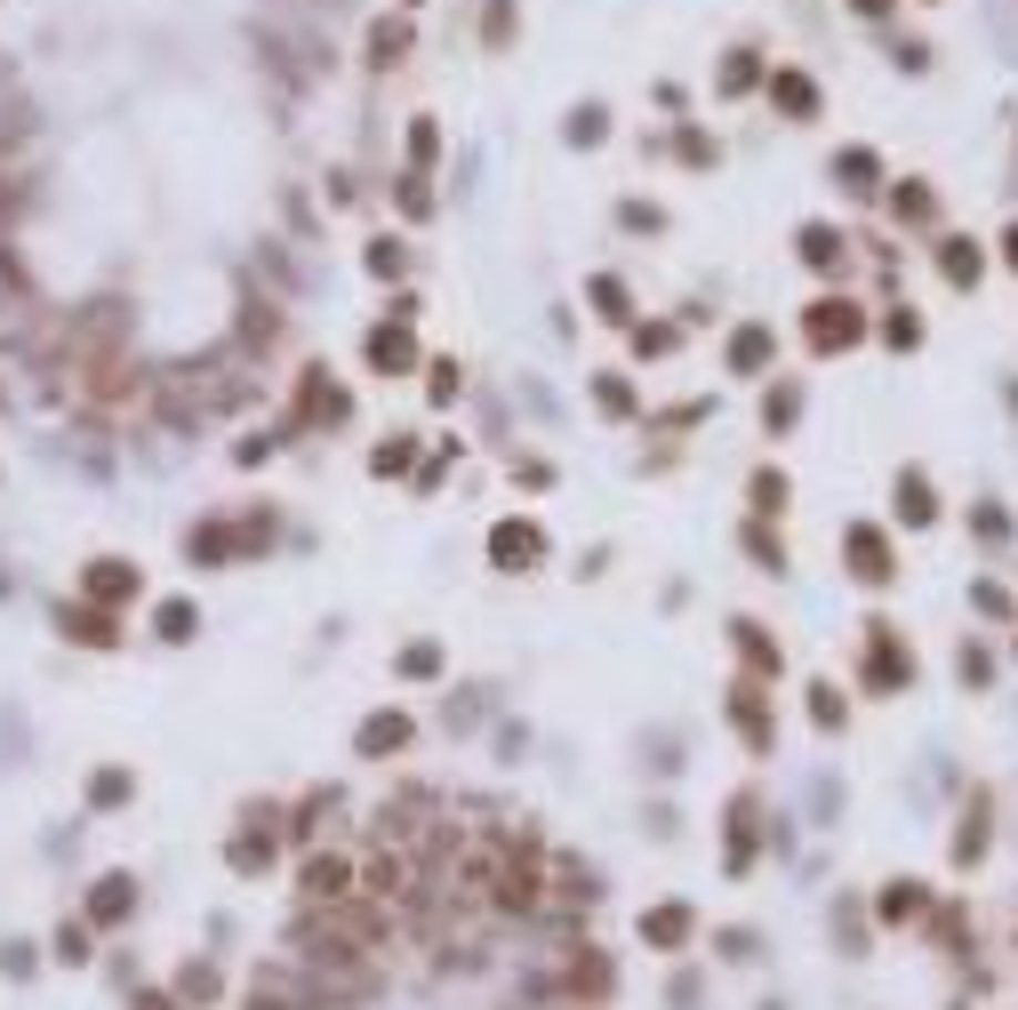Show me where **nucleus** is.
Listing matches in <instances>:
<instances>
[{"instance_id":"nucleus-1","label":"nucleus","mask_w":1018,"mask_h":1010,"mask_svg":"<svg viewBox=\"0 0 1018 1010\" xmlns=\"http://www.w3.org/2000/svg\"><path fill=\"white\" fill-rule=\"evenodd\" d=\"M858 337H866V321H858L851 297H819V306H810V346H819V353L858 346Z\"/></svg>"},{"instance_id":"nucleus-2","label":"nucleus","mask_w":1018,"mask_h":1010,"mask_svg":"<svg viewBox=\"0 0 1018 1010\" xmlns=\"http://www.w3.org/2000/svg\"><path fill=\"white\" fill-rule=\"evenodd\" d=\"M346 883H353V874H346V858H313V866H305V898H313V906L346 898Z\"/></svg>"},{"instance_id":"nucleus-3","label":"nucleus","mask_w":1018,"mask_h":1010,"mask_svg":"<svg viewBox=\"0 0 1018 1010\" xmlns=\"http://www.w3.org/2000/svg\"><path fill=\"white\" fill-rule=\"evenodd\" d=\"M89 594L96 601H128V594H137V569H128V561H89Z\"/></svg>"},{"instance_id":"nucleus-4","label":"nucleus","mask_w":1018,"mask_h":1010,"mask_svg":"<svg viewBox=\"0 0 1018 1010\" xmlns=\"http://www.w3.org/2000/svg\"><path fill=\"white\" fill-rule=\"evenodd\" d=\"M851 554H858V578L866 586L891 578V546H882V529H851Z\"/></svg>"},{"instance_id":"nucleus-5","label":"nucleus","mask_w":1018,"mask_h":1010,"mask_svg":"<svg viewBox=\"0 0 1018 1010\" xmlns=\"http://www.w3.org/2000/svg\"><path fill=\"white\" fill-rule=\"evenodd\" d=\"M770 96H778V105H786L794 121H810V113H819V89H810L802 73H770Z\"/></svg>"},{"instance_id":"nucleus-6","label":"nucleus","mask_w":1018,"mask_h":1010,"mask_svg":"<svg viewBox=\"0 0 1018 1010\" xmlns=\"http://www.w3.org/2000/svg\"><path fill=\"white\" fill-rule=\"evenodd\" d=\"M802 257L819 265V274H834V265H842V233L834 225H802Z\"/></svg>"},{"instance_id":"nucleus-7","label":"nucleus","mask_w":1018,"mask_h":1010,"mask_svg":"<svg viewBox=\"0 0 1018 1010\" xmlns=\"http://www.w3.org/2000/svg\"><path fill=\"white\" fill-rule=\"evenodd\" d=\"M401 738H410V722H401V714H369V722H361V754H393Z\"/></svg>"},{"instance_id":"nucleus-8","label":"nucleus","mask_w":1018,"mask_h":1010,"mask_svg":"<svg viewBox=\"0 0 1018 1010\" xmlns=\"http://www.w3.org/2000/svg\"><path fill=\"white\" fill-rule=\"evenodd\" d=\"M89 915H96V923H121V915H128V874H105V883H96Z\"/></svg>"},{"instance_id":"nucleus-9","label":"nucleus","mask_w":1018,"mask_h":1010,"mask_svg":"<svg viewBox=\"0 0 1018 1010\" xmlns=\"http://www.w3.org/2000/svg\"><path fill=\"white\" fill-rule=\"evenodd\" d=\"M490 554H497V561H529V554H537V529H522V522H505V529L490 537Z\"/></svg>"},{"instance_id":"nucleus-10","label":"nucleus","mask_w":1018,"mask_h":1010,"mask_svg":"<svg viewBox=\"0 0 1018 1010\" xmlns=\"http://www.w3.org/2000/svg\"><path fill=\"white\" fill-rule=\"evenodd\" d=\"M369 361H378V369H401V361H410V329H378V337H369Z\"/></svg>"},{"instance_id":"nucleus-11","label":"nucleus","mask_w":1018,"mask_h":1010,"mask_svg":"<svg viewBox=\"0 0 1018 1010\" xmlns=\"http://www.w3.org/2000/svg\"><path fill=\"white\" fill-rule=\"evenodd\" d=\"M64 626H73L89 650H105V642H113V618H105V610H64Z\"/></svg>"},{"instance_id":"nucleus-12","label":"nucleus","mask_w":1018,"mask_h":1010,"mask_svg":"<svg viewBox=\"0 0 1018 1010\" xmlns=\"http://www.w3.org/2000/svg\"><path fill=\"white\" fill-rule=\"evenodd\" d=\"M730 361H738V369H762V361H770V329H738V337H730Z\"/></svg>"},{"instance_id":"nucleus-13","label":"nucleus","mask_w":1018,"mask_h":1010,"mask_svg":"<svg viewBox=\"0 0 1018 1010\" xmlns=\"http://www.w3.org/2000/svg\"><path fill=\"white\" fill-rule=\"evenodd\" d=\"M938 265H946V281H978V249L970 241H938Z\"/></svg>"},{"instance_id":"nucleus-14","label":"nucleus","mask_w":1018,"mask_h":1010,"mask_svg":"<svg viewBox=\"0 0 1018 1010\" xmlns=\"http://www.w3.org/2000/svg\"><path fill=\"white\" fill-rule=\"evenodd\" d=\"M730 714H738V730L754 738V746H770V722H762V705H754V690H738L730 698Z\"/></svg>"},{"instance_id":"nucleus-15","label":"nucleus","mask_w":1018,"mask_h":1010,"mask_svg":"<svg viewBox=\"0 0 1018 1010\" xmlns=\"http://www.w3.org/2000/svg\"><path fill=\"white\" fill-rule=\"evenodd\" d=\"M891 209H898V217H914V225H930V217H938V200H930L923 185H898V193H891Z\"/></svg>"},{"instance_id":"nucleus-16","label":"nucleus","mask_w":1018,"mask_h":1010,"mask_svg":"<svg viewBox=\"0 0 1018 1010\" xmlns=\"http://www.w3.org/2000/svg\"><path fill=\"white\" fill-rule=\"evenodd\" d=\"M898 505H906V522H930V514H938V505H930V482H923V474H906V482H898Z\"/></svg>"},{"instance_id":"nucleus-17","label":"nucleus","mask_w":1018,"mask_h":1010,"mask_svg":"<svg viewBox=\"0 0 1018 1010\" xmlns=\"http://www.w3.org/2000/svg\"><path fill=\"white\" fill-rule=\"evenodd\" d=\"M401 49H410V32H401V24H378V32H369V64H393Z\"/></svg>"},{"instance_id":"nucleus-18","label":"nucleus","mask_w":1018,"mask_h":1010,"mask_svg":"<svg viewBox=\"0 0 1018 1010\" xmlns=\"http://www.w3.org/2000/svg\"><path fill=\"white\" fill-rule=\"evenodd\" d=\"M722 89L738 96V89H754V49H730V64H722Z\"/></svg>"},{"instance_id":"nucleus-19","label":"nucleus","mask_w":1018,"mask_h":1010,"mask_svg":"<svg viewBox=\"0 0 1018 1010\" xmlns=\"http://www.w3.org/2000/svg\"><path fill=\"white\" fill-rule=\"evenodd\" d=\"M161 633H168V642H185V633H193V601H161Z\"/></svg>"},{"instance_id":"nucleus-20","label":"nucleus","mask_w":1018,"mask_h":1010,"mask_svg":"<svg viewBox=\"0 0 1018 1010\" xmlns=\"http://www.w3.org/2000/svg\"><path fill=\"white\" fill-rule=\"evenodd\" d=\"M690 930V915H682V906H666V915L650 923V938H658V947H673V938H682Z\"/></svg>"},{"instance_id":"nucleus-21","label":"nucleus","mask_w":1018,"mask_h":1010,"mask_svg":"<svg viewBox=\"0 0 1018 1010\" xmlns=\"http://www.w3.org/2000/svg\"><path fill=\"white\" fill-rule=\"evenodd\" d=\"M754 505H762V514H778V505H786V482H778V474H754Z\"/></svg>"},{"instance_id":"nucleus-22","label":"nucleus","mask_w":1018,"mask_h":1010,"mask_svg":"<svg viewBox=\"0 0 1018 1010\" xmlns=\"http://www.w3.org/2000/svg\"><path fill=\"white\" fill-rule=\"evenodd\" d=\"M882 337H891V346H914V337H923V321H914V313H891V321H882Z\"/></svg>"},{"instance_id":"nucleus-23","label":"nucleus","mask_w":1018,"mask_h":1010,"mask_svg":"<svg viewBox=\"0 0 1018 1010\" xmlns=\"http://www.w3.org/2000/svg\"><path fill=\"white\" fill-rule=\"evenodd\" d=\"M137 1010H177V1002H168V994H137Z\"/></svg>"},{"instance_id":"nucleus-24","label":"nucleus","mask_w":1018,"mask_h":1010,"mask_svg":"<svg viewBox=\"0 0 1018 1010\" xmlns=\"http://www.w3.org/2000/svg\"><path fill=\"white\" fill-rule=\"evenodd\" d=\"M882 9H891V0H858V17H882Z\"/></svg>"},{"instance_id":"nucleus-25","label":"nucleus","mask_w":1018,"mask_h":1010,"mask_svg":"<svg viewBox=\"0 0 1018 1010\" xmlns=\"http://www.w3.org/2000/svg\"><path fill=\"white\" fill-rule=\"evenodd\" d=\"M1002 249H1010V265H1018V225H1010V233H1002Z\"/></svg>"}]
</instances>
